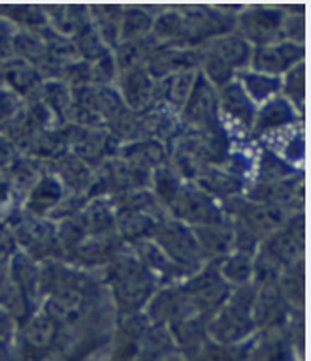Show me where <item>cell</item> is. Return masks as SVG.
Segmentation results:
<instances>
[{"instance_id": "obj_1", "label": "cell", "mask_w": 311, "mask_h": 361, "mask_svg": "<svg viewBox=\"0 0 311 361\" xmlns=\"http://www.w3.org/2000/svg\"><path fill=\"white\" fill-rule=\"evenodd\" d=\"M104 279L112 288L113 301L121 316L140 314L146 309L153 293L163 286L158 279L136 258L127 247L112 264L104 267Z\"/></svg>"}, {"instance_id": "obj_2", "label": "cell", "mask_w": 311, "mask_h": 361, "mask_svg": "<svg viewBox=\"0 0 311 361\" xmlns=\"http://www.w3.org/2000/svg\"><path fill=\"white\" fill-rule=\"evenodd\" d=\"M253 47L234 30L217 38L209 39L206 44L198 45V72L221 89L223 85L230 83L237 72L249 68Z\"/></svg>"}, {"instance_id": "obj_3", "label": "cell", "mask_w": 311, "mask_h": 361, "mask_svg": "<svg viewBox=\"0 0 311 361\" xmlns=\"http://www.w3.org/2000/svg\"><path fill=\"white\" fill-rule=\"evenodd\" d=\"M254 295H257L254 282L232 288L230 295L206 324V333L215 343H240L257 329L253 320Z\"/></svg>"}, {"instance_id": "obj_4", "label": "cell", "mask_w": 311, "mask_h": 361, "mask_svg": "<svg viewBox=\"0 0 311 361\" xmlns=\"http://www.w3.org/2000/svg\"><path fill=\"white\" fill-rule=\"evenodd\" d=\"M151 241L174 262L181 271H185L187 276L202 269L206 264L198 247L196 237L191 226L183 224L180 220L166 216L158 220L153 231Z\"/></svg>"}, {"instance_id": "obj_5", "label": "cell", "mask_w": 311, "mask_h": 361, "mask_svg": "<svg viewBox=\"0 0 311 361\" xmlns=\"http://www.w3.org/2000/svg\"><path fill=\"white\" fill-rule=\"evenodd\" d=\"M11 235L16 239L17 248L28 254L36 262L59 259L57 250V222L51 219L30 216L23 209H17L10 219L6 220Z\"/></svg>"}, {"instance_id": "obj_6", "label": "cell", "mask_w": 311, "mask_h": 361, "mask_svg": "<svg viewBox=\"0 0 311 361\" xmlns=\"http://www.w3.org/2000/svg\"><path fill=\"white\" fill-rule=\"evenodd\" d=\"M192 309L202 318H211L230 295L232 288L219 273V262H206L202 269L181 281Z\"/></svg>"}, {"instance_id": "obj_7", "label": "cell", "mask_w": 311, "mask_h": 361, "mask_svg": "<svg viewBox=\"0 0 311 361\" xmlns=\"http://www.w3.org/2000/svg\"><path fill=\"white\" fill-rule=\"evenodd\" d=\"M287 11L283 6H243L236 16L234 32L240 34L251 47L281 42L283 23Z\"/></svg>"}, {"instance_id": "obj_8", "label": "cell", "mask_w": 311, "mask_h": 361, "mask_svg": "<svg viewBox=\"0 0 311 361\" xmlns=\"http://www.w3.org/2000/svg\"><path fill=\"white\" fill-rule=\"evenodd\" d=\"M61 333V326L51 316L38 310L17 327L13 343V361H40L53 346Z\"/></svg>"}, {"instance_id": "obj_9", "label": "cell", "mask_w": 311, "mask_h": 361, "mask_svg": "<svg viewBox=\"0 0 311 361\" xmlns=\"http://www.w3.org/2000/svg\"><path fill=\"white\" fill-rule=\"evenodd\" d=\"M168 214L172 219L180 220L191 228L228 220L221 203L191 180L183 183L180 194L175 196L174 202L170 203Z\"/></svg>"}, {"instance_id": "obj_10", "label": "cell", "mask_w": 311, "mask_h": 361, "mask_svg": "<svg viewBox=\"0 0 311 361\" xmlns=\"http://www.w3.org/2000/svg\"><path fill=\"white\" fill-rule=\"evenodd\" d=\"M260 252H264L268 258H271L276 264H279L285 269L287 265L304 259L305 254V222L304 211L288 214V219L283 222L279 228L268 233L260 241Z\"/></svg>"}, {"instance_id": "obj_11", "label": "cell", "mask_w": 311, "mask_h": 361, "mask_svg": "<svg viewBox=\"0 0 311 361\" xmlns=\"http://www.w3.org/2000/svg\"><path fill=\"white\" fill-rule=\"evenodd\" d=\"M180 123L185 130H217L223 126L217 89L200 72L196 73L191 94L181 107Z\"/></svg>"}, {"instance_id": "obj_12", "label": "cell", "mask_w": 311, "mask_h": 361, "mask_svg": "<svg viewBox=\"0 0 311 361\" xmlns=\"http://www.w3.org/2000/svg\"><path fill=\"white\" fill-rule=\"evenodd\" d=\"M243 196L253 200V202L266 203V205H276L296 213V211H304V173L293 175L287 179L281 180H270V183H262V180H251Z\"/></svg>"}, {"instance_id": "obj_13", "label": "cell", "mask_w": 311, "mask_h": 361, "mask_svg": "<svg viewBox=\"0 0 311 361\" xmlns=\"http://www.w3.org/2000/svg\"><path fill=\"white\" fill-rule=\"evenodd\" d=\"M300 62H305V47L304 44H294V42H276V44L253 47L249 70L264 73L270 78H283L285 73Z\"/></svg>"}, {"instance_id": "obj_14", "label": "cell", "mask_w": 311, "mask_h": 361, "mask_svg": "<svg viewBox=\"0 0 311 361\" xmlns=\"http://www.w3.org/2000/svg\"><path fill=\"white\" fill-rule=\"evenodd\" d=\"M124 248H127V245L121 241L117 231L100 233V235H89L85 237L83 243L74 250V254L68 258L66 264L85 271L104 269L106 265L112 264L113 259L123 252Z\"/></svg>"}, {"instance_id": "obj_15", "label": "cell", "mask_w": 311, "mask_h": 361, "mask_svg": "<svg viewBox=\"0 0 311 361\" xmlns=\"http://www.w3.org/2000/svg\"><path fill=\"white\" fill-rule=\"evenodd\" d=\"M66 194L68 192L61 179L55 173H51L49 169H45L44 173L38 177V180L30 186V190L27 192V196L21 203V209L30 216L49 219L51 213L61 205Z\"/></svg>"}, {"instance_id": "obj_16", "label": "cell", "mask_w": 311, "mask_h": 361, "mask_svg": "<svg viewBox=\"0 0 311 361\" xmlns=\"http://www.w3.org/2000/svg\"><path fill=\"white\" fill-rule=\"evenodd\" d=\"M44 83L42 73L19 56H10L0 62V85L13 90L23 100H34Z\"/></svg>"}, {"instance_id": "obj_17", "label": "cell", "mask_w": 311, "mask_h": 361, "mask_svg": "<svg viewBox=\"0 0 311 361\" xmlns=\"http://www.w3.org/2000/svg\"><path fill=\"white\" fill-rule=\"evenodd\" d=\"M198 47H174V45H158L151 59L147 61L146 70L153 79L166 78L170 73L198 70Z\"/></svg>"}, {"instance_id": "obj_18", "label": "cell", "mask_w": 311, "mask_h": 361, "mask_svg": "<svg viewBox=\"0 0 311 361\" xmlns=\"http://www.w3.org/2000/svg\"><path fill=\"white\" fill-rule=\"evenodd\" d=\"M217 94H219L221 115L232 118V121L236 124H240L242 128L251 132L259 106L249 98L247 92H245L242 85H240V81L234 78L230 83L223 85L221 89H217Z\"/></svg>"}, {"instance_id": "obj_19", "label": "cell", "mask_w": 311, "mask_h": 361, "mask_svg": "<svg viewBox=\"0 0 311 361\" xmlns=\"http://www.w3.org/2000/svg\"><path fill=\"white\" fill-rule=\"evenodd\" d=\"M115 157L129 162L143 171H153L158 166L168 162L170 151L168 145H164L163 141L153 140V137H143V140L124 141L117 147Z\"/></svg>"}, {"instance_id": "obj_20", "label": "cell", "mask_w": 311, "mask_h": 361, "mask_svg": "<svg viewBox=\"0 0 311 361\" xmlns=\"http://www.w3.org/2000/svg\"><path fill=\"white\" fill-rule=\"evenodd\" d=\"M117 90L130 111L141 113L153 104L155 79L149 75L146 68L127 70L119 73Z\"/></svg>"}, {"instance_id": "obj_21", "label": "cell", "mask_w": 311, "mask_h": 361, "mask_svg": "<svg viewBox=\"0 0 311 361\" xmlns=\"http://www.w3.org/2000/svg\"><path fill=\"white\" fill-rule=\"evenodd\" d=\"M204 262H219L234 250V231L230 220L215 222V224L196 226L192 228Z\"/></svg>"}, {"instance_id": "obj_22", "label": "cell", "mask_w": 311, "mask_h": 361, "mask_svg": "<svg viewBox=\"0 0 311 361\" xmlns=\"http://www.w3.org/2000/svg\"><path fill=\"white\" fill-rule=\"evenodd\" d=\"M198 70H187V72L170 73L166 78L155 79V90H153V104L164 106L180 115L181 107L191 94L192 85L196 79Z\"/></svg>"}, {"instance_id": "obj_23", "label": "cell", "mask_w": 311, "mask_h": 361, "mask_svg": "<svg viewBox=\"0 0 311 361\" xmlns=\"http://www.w3.org/2000/svg\"><path fill=\"white\" fill-rule=\"evenodd\" d=\"M130 250L136 254V258L140 259L147 269L151 271L153 275L157 276L160 284L180 282L187 279L185 271H181L180 267H177V265H175L174 262H172V259H170L168 256L151 241V239L136 243V245L130 247Z\"/></svg>"}, {"instance_id": "obj_24", "label": "cell", "mask_w": 311, "mask_h": 361, "mask_svg": "<svg viewBox=\"0 0 311 361\" xmlns=\"http://www.w3.org/2000/svg\"><path fill=\"white\" fill-rule=\"evenodd\" d=\"M302 117L291 104H288L283 96H274L268 102H264L262 106L257 109V117H254V124L251 132L254 135L270 134V132H277V130L287 128L294 121H302Z\"/></svg>"}, {"instance_id": "obj_25", "label": "cell", "mask_w": 311, "mask_h": 361, "mask_svg": "<svg viewBox=\"0 0 311 361\" xmlns=\"http://www.w3.org/2000/svg\"><path fill=\"white\" fill-rule=\"evenodd\" d=\"M10 282L40 309V262L30 258L23 250H16L10 258Z\"/></svg>"}, {"instance_id": "obj_26", "label": "cell", "mask_w": 311, "mask_h": 361, "mask_svg": "<svg viewBox=\"0 0 311 361\" xmlns=\"http://www.w3.org/2000/svg\"><path fill=\"white\" fill-rule=\"evenodd\" d=\"M288 309L293 310V307L287 303V299L283 298L277 282L257 286V295H254L253 303L254 326L262 327L270 326V324H277V322L287 316Z\"/></svg>"}, {"instance_id": "obj_27", "label": "cell", "mask_w": 311, "mask_h": 361, "mask_svg": "<svg viewBox=\"0 0 311 361\" xmlns=\"http://www.w3.org/2000/svg\"><path fill=\"white\" fill-rule=\"evenodd\" d=\"M192 183L200 186L206 194H209L219 203L232 196L243 194L245 186H247L245 180L237 179L236 175L228 173L221 166H206L196 177V180H192Z\"/></svg>"}, {"instance_id": "obj_28", "label": "cell", "mask_w": 311, "mask_h": 361, "mask_svg": "<svg viewBox=\"0 0 311 361\" xmlns=\"http://www.w3.org/2000/svg\"><path fill=\"white\" fill-rule=\"evenodd\" d=\"M78 216L81 220V224H83L85 231H87V237L115 231L117 213H115V207H113L112 197H90L83 207L79 209Z\"/></svg>"}, {"instance_id": "obj_29", "label": "cell", "mask_w": 311, "mask_h": 361, "mask_svg": "<svg viewBox=\"0 0 311 361\" xmlns=\"http://www.w3.org/2000/svg\"><path fill=\"white\" fill-rule=\"evenodd\" d=\"M158 45L160 44L153 38V34H147L143 38L119 42L117 47L112 51L119 73L134 70V68H146L147 61L151 59Z\"/></svg>"}, {"instance_id": "obj_30", "label": "cell", "mask_w": 311, "mask_h": 361, "mask_svg": "<svg viewBox=\"0 0 311 361\" xmlns=\"http://www.w3.org/2000/svg\"><path fill=\"white\" fill-rule=\"evenodd\" d=\"M34 100H40L51 111L57 124H68L72 107V89L62 79H44Z\"/></svg>"}, {"instance_id": "obj_31", "label": "cell", "mask_w": 311, "mask_h": 361, "mask_svg": "<svg viewBox=\"0 0 311 361\" xmlns=\"http://www.w3.org/2000/svg\"><path fill=\"white\" fill-rule=\"evenodd\" d=\"M90 25L95 27L102 42L110 51H113L119 44L121 34V17H123V6L121 4H96L89 6Z\"/></svg>"}, {"instance_id": "obj_32", "label": "cell", "mask_w": 311, "mask_h": 361, "mask_svg": "<svg viewBox=\"0 0 311 361\" xmlns=\"http://www.w3.org/2000/svg\"><path fill=\"white\" fill-rule=\"evenodd\" d=\"M157 222V219H153L146 213L121 211L117 213V220H115V231L127 247H132L136 243L151 239Z\"/></svg>"}, {"instance_id": "obj_33", "label": "cell", "mask_w": 311, "mask_h": 361, "mask_svg": "<svg viewBox=\"0 0 311 361\" xmlns=\"http://www.w3.org/2000/svg\"><path fill=\"white\" fill-rule=\"evenodd\" d=\"M158 10H160V8H153V6H123L119 42L143 38L147 34H151L153 23H155V17H157Z\"/></svg>"}, {"instance_id": "obj_34", "label": "cell", "mask_w": 311, "mask_h": 361, "mask_svg": "<svg viewBox=\"0 0 311 361\" xmlns=\"http://www.w3.org/2000/svg\"><path fill=\"white\" fill-rule=\"evenodd\" d=\"M183 183H185V179L175 171V168L168 160V162L163 164V166H158L157 169H153L151 171L149 190L155 194L158 203L168 211L170 203L174 202L175 196L180 194Z\"/></svg>"}, {"instance_id": "obj_35", "label": "cell", "mask_w": 311, "mask_h": 361, "mask_svg": "<svg viewBox=\"0 0 311 361\" xmlns=\"http://www.w3.org/2000/svg\"><path fill=\"white\" fill-rule=\"evenodd\" d=\"M236 79L254 104H260V102L264 104L274 96H279V90H281V78H270L264 73L253 72L249 68L237 72Z\"/></svg>"}, {"instance_id": "obj_36", "label": "cell", "mask_w": 311, "mask_h": 361, "mask_svg": "<svg viewBox=\"0 0 311 361\" xmlns=\"http://www.w3.org/2000/svg\"><path fill=\"white\" fill-rule=\"evenodd\" d=\"M0 17L11 23L17 30H40L47 27L44 6L6 4L0 6Z\"/></svg>"}, {"instance_id": "obj_37", "label": "cell", "mask_w": 311, "mask_h": 361, "mask_svg": "<svg viewBox=\"0 0 311 361\" xmlns=\"http://www.w3.org/2000/svg\"><path fill=\"white\" fill-rule=\"evenodd\" d=\"M253 256L254 254L232 250L228 256L219 259V273L228 286L236 288L253 282Z\"/></svg>"}, {"instance_id": "obj_38", "label": "cell", "mask_w": 311, "mask_h": 361, "mask_svg": "<svg viewBox=\"0 0 311 361\" xmlns=\"http://www.w3.org/2000/svg\"><path fill=\"white\" fill-rule=\"evenodd\" d=\"M277 286L281 290L283 298L287 299L291 307H304V295H305V271H304V259H298L294 264L287 265L281 271V275L277 279Z\"/></svg>"}, {"instance_id": "obj_39", "label": "cell", "mask_w": 311, "mask_h": 361, "mask_svg": "<svg viewBox=\"0 0 311 361\" xmlns=\"http://www.w3.org/2000/svg\"><path fill=\"white\" fill-rule=\"evenodd\" d=\"M283 98L291 106L304 115V102H305V62H300L294 68H291L281 78V90Z\"/></svg>"}, {"instance_id": "obj_40", "label": "cell", "mask_w": 311, "mask_h": 361, "mask_svg": "<svg viewBox=\"0 0 311 361\" xmlns=\"http://www.w3.org/2000/svg\"><path fill=\"white\" fill-rule=\"evenodd\" d=\"M300 173L294 169V166L288 160L274 152V149H262L260 152V162H259V177L257 180L262 183H270V180H281L287 177Z\"/></svg>"}, {"instance_id": "obj_41", "label": "cell", "mask_w": 311, "mask_h": 361, "mask_svg": "<svg viewBox=\"0 0 311 361\" xmlns=\"http://www.w3.org/2000/svg\"><path fill=\"white\" fill-rule=\"evenodd\" d=\"M70 39H72L78 56L85 62H95L98 61L100 56L106 55V53H110V49H107L106 44L102 42V38L98 36V32H96L93 25H87L85 28H81V30H79L78 34H74Z\"/></svg>"}, {"instance_id": "obj_42", "label": "cell", "mask_w": 311, "mask_h": 361, "mask_svg": "<svg viewBox=\"0 0 311 361\" xmlns=\"http://www.w3.org/2000/svg\"><path fill=\"white\" fill-rule=\"evenodd\" d=\"M23 197L16 192L11 183L0 175V220H8L17 209H21Z\"/></svg>"}, {"instance_id": "obj_43", "label": "cell", "mask_w": 311, "mask_h": 361, "mask_svg": "<svg viewBox=\"0 0 311 361\" xmlns=\"http://www.w3.org/2000/svg\"><path fill=\"white\" fill-rule=\"evenodd\" d=\"M23 106H25V100L21 96H17L13 90L0 85V128L10 123L11 118L21 111Z\"/></svg>"}, {"instance_id": "obj_44", "label": "cell", "mask_w": 311, "mask_h": 361, "mask_svg": "<svg viewBox=\"0 0 311 361\" xmlns=\"http://www.w3.org/2000/svg\"><path fill=\"white\" fill-rule=\"evenodd\" d=\"M17 28L0 17V62L13 56V36Z\"/></svg>"}, {"instance_id": "obj_45", "label": "cell", "mask_w": 311, "mask_h": 361, "mask_svg": "<svg viewBox=\"0 0 311 361\" xmlns=\"http://www.w3.org/2000/svg\"><path fill=\"white\" fill-rule=\"evenodd\" d=\"M19 154H21V151L6 135L0 134V173H4L6 169L16 162Z\"/></svg>"}, {"instance_id": "obj_46", "label": "cell", "mask_w": 311, "mask_h": 361, "mask_svg": "<svg viewBox=\"0 0 311 361\" xmlns=\"http://www.w3.org/2000/svg\"><path fill=\"white\" fill-rule=\"evenodd\" d=\"M17 322L16 318L8 312V310L0 305V341L11 343L17 333Z\"/></svg>"}, {"instance_id": "obj_47", "label": "cell", "mask_w": 311, "mask_h": 361, "mask_svg": "<svg viewBox=\"0 0 311 361\" xmlns=\"http://www.w3.org/2000/svg\"><path fill=\"white\" fill-rule=\"evenodd\" d=\"M13 256V254H11ZM11 256H4L0 254V293L4 292V288L10 284V258Z\"/></svg>"}]
</instances>
